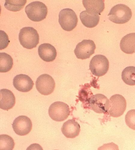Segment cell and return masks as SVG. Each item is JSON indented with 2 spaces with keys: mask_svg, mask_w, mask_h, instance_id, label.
<instances>
[{
  "mask_svg": "<svg viewBox=\"0 0 135 150\" xmlns=\"http://www.w3.org/2000/svg\"><path fill=\"white\" fill-rule=\"evenodd\" d=\"M108 16L110 21L115 23L122 24L128 22L131 19L132 12L128 6L120 4L113 6Z\"/></svg>",
  "mask_w": 135,
  "mask_h": 150,
  "instance_id": "1",
  "label": "cell"
},
{
  "mask_svg": "<svg viewBox=\"0 0 135 150\" xmlns=\"http://www.w3.org/2000/svg\"><path fill=\"white\" fill-rule=\"evenodd\" d=\"M19 40L23 47L31 49L35 47L38 44L39 35L37 31L33 27H24L20 31Z\"/></svg>",
  "mask_w": 135,
  "mask_h": 150,
  "instance_id": "2",
  "label": "cell"
},
{
  "mask_svg": "<svg viewBox=\"0 0 135 150\" xmlns=\"http://www.w3.org/2000/svg\"><path fill=\"white\" fill-rule=\"evenodd\" d=\"M25 11L28 18L34 22H39L45 19L47 14V8L40 1L32 2L26 6Z\"/></svg>",
  "mask_w": 135,
  "mask_h": 150,
  "instance_id": "3",
  "label": "cell"
},
{
  "mask_svg": "<svg viewBox=\"0 0 135 150\" xmlns=\"http://www.w3.org/2000/svg\"><path fill=\"white\" fill-rule=\"evenodd\" d=\"M59 22L64 30L70 31L76 27L78 18L74 11L69 8H66L61 10L59 12Z\"/></svg>",
  "mask_w": 135,
  "mask_h": 150,
  "instance_id": "4",
  "label": "cell"
},
{
  "mask_svg": "<svg viewBox=\"0 0 135 150\" xmlns=\"http://www.w3.org/2000/svg\"><path fill=\"white\" fill-rule=\"evenodd\" d=\"M109 62L106 57L102 55H96L91 60L90 69L94 76H102L108 71L109 68Z\"/></svg>",
  "mask_w": 135,
  "mask_h": 150,
  "instance_id": "5",
  "label": "cell"
},
{
  "mask_svg": "<svg viewBox=\"0 0 135 150\" xmlns=\"http://www.w3.org/2000/svg\"><path fill=\"white\" fill-rule=\"evenodd\" d=\"M68 105L63 102H57L52 103L48 110L49 115L53 120L62 122L66 120L70 114Z\"/></svg>",
  "mask_w": 135,
  "mask_h": 150,
  "instance_id": "6",
  "label": "cell"
},
{
  "mask_svg": "<svg viewBox=\"0 0 135 150\" xmlns=\"http://www.w3.org/2000/svg\"><path fill=\"white\" fill-rule=\"evenodd\" d=\"M110 106L108 112L110 115L114 117L122 116L124 113L127 106L126 99L119 94H115L109 99Z\"/></svg>",
  "mask_w": 135,
  "mask_h": 150,
  "instance_id": "7",
  "label": "cell"
},
{
  "mask_svg": "<svg viewBox=\"0 0 135 150\" xmlns=\"http://www.w3.org/2000/svg\"><path fill=\"white\" fill-rule=\"evenodd\" d=\"M36 89L41 94L47 96L53 93L55 88V83L53 78L47 74H43L37 79Z\"/></svg>",
  "mask_w": 135,
  "mask_h": 150,
  "instance_id": "8",
  "label": "cell"
},
{
  "mask_svg": "<svg viewBox=\"0 0 135 150\" xmlns=\"http://www.w3.org/2000/svg\"><path fill=\"white\" fill-rule=\"evenodd\" d=\"M96 45L93 41L83 40L79 43L74 50V53L78 59H84L89 58L95 53Z\"/></svg>",
  "mask_w": 135,
  "mask_h": 150,
  "instance_id": "9",
  "label": "cell"
},
{
  "mask_svg": "<svg viewBox=\"0 0 135 150\" xmlns=\"http://www.w3.org/2000/svg\"><path fill=\"white\" fill-rule=\"evenodd\" d=\"M15 133L21 136L28 134L32 129V123L30 119L25 116H20L15 119L12 125Z\"/></svg>",
  "mask_w": 135,
  "mask_h": 150,
  "instance_id": "10",
  "label": "cell"
},
{
  "mask_svg": "<svg viewBox=\"0 0 135 150\" xmlns=\"http://www.w3.org/2000/svg\"><path fill=\"white\" fill-rule=\"evenodd\" d=\"M90 104L92 109L96 113H105L109 109L110 100L104 95L98 94L91 97Z\"/></svg>",
  "mask_w": 135,
  "mask_h": 150,
  "instance_id": "11",
  "label": "cell"
},
{
  "mask_svg": "<svg viewBox=\"0 0 135 150\" xmlns=\"http://www.w3.org/2000/svg\"><path fill=\"white\" fill-rule=\"evenodd\" d=\"M13 85L15 88L22 92H28L33 88L34 83L28 75L20 74L16 76L13 80Z\"/></svg>",
  "mask_w": 135,
  "mask_h": 150,
  "instance_id": "12",
  "label": "cell"
},
{
  "mask_svg": "<svg viewBox=\"0 0 135 150\" xmlns=\"http://www.w3.org/2000/svg\"><path fill=\"white\" fill-rule=\"evenodd\" d=\"M61 131L67 138L74 139L79 135L80 132V126L79 124L74 120H69L63 124Z\"/></svg>",
  "mask_w": 135,
  "mask_h": 150,
  "instance_id": "13",
  "label": "cell"
},
{
  "mask_svg": "<svg viewBox=\"0 0 135 150\" xmlns=\"http://www.w3.org/2000/svg\"><path fill=\"white\" fill-rule=\"evenodd\" d=\"M38 52L40 57L46 62L54 61L57 56V50L55 47L49 43H44L39 47Z\"/></svg>",
  "mask_w": 135,
  "mask_h": 150,
  "instance_id": "14",
  "label": "cell"
},
{
  "mask_svg": "<svg viewBox=\"0 0 135 150\" xmlns=\"http://www.w3.org/2000/svg\"><path fill=\"white\" fill-rule=\"evenodd\" d=\"M0 108L8 111L15 106L16 102L15 97L13 93L8 89H2L0 91Z\"/></svg>",
  "mask_w": 135,
  "mask_h": 150,
  "instance_id": "15",
  "label": "cell"
},
{
  "mask_svg": "<svg viewBox=\"0 0 135 150\" xmlns=\"http://www.w3.org/2000/svg\"><path fill=\"white\" fill-rule=\"evenodd\" d=\"M120 46L122 51L127 54L135 52V33H131L122 38Z\"/></svg>",
  "mask_w": 135,
  "mask_h": 150,
  "instance_id": "16",
  "label": "cell"
},
{
  "mask_svg": "<svg viewBox=\"0 0 135 150\" xmlns=\"http://www.w3.org/2000/svg\"><path fill=\"white\" fill-rule=\"evenodd\" d=\"M82 2L86 10L91 14L100 15L105 8L103 0H84Z\"/></svg>",
  "mask_w": 135,
  "mask_h": 150,
  "instance_id": "17",
  "label": "cell"
},
{
  "mask_svg": "<svg viewBox=\"0 0 135 150\" xmlns=\"http://www.w3.org/2000/svg\"><path fill=\"white\" fill-rule=\"evenodd\" d=\"M80 18L84 25L89 28L96 27L99 24L100 18L99 15L90 13L86 10L81 12Z\"/></svg>",
  "mask_w": 135,
  "mask_h": 150,
  "instance_id": "18",
  "label": "cell"
},
{
  "mask_svg": "<svg viewBox=\"0 0 135 150\" xmlns=\"http://www.w3.org/2000/svg\"><path fill=\"white\" fill-rule=\"evenodd\" d=\"M0 72L6 73L10 71L13 65V59L8 54L4 52L0 53Z\"/></svg>",
  "mask_w": 135,
  "mask_h": 150,
  "instance_id": "19",
  "label": "cell"
},
{
  "mask_svg": "<svg viewBox=\"0 0 135 150\" xmlns=\"http://www.w3.org/2000/svg\"><path fill=\"white\" fill-rule=\"evenodd\" d=\"M122 78L127 84L135 85V67L133 66L127 67L122 73Z\"/></svg>",
  "mask_w": 135,
  "mask_h": 150,
  "instance_id": "20",
  "label": "cell"
},
{
  "mask_svg": "<svg viewBox=\"0 0 135 150\" xmlns=\"http://www.w3.org/2000/svg\"><path fill=\"white\" fill-rule=\"evenodd\" d=\"M26 0L11 1L6 0L4 6L8 10L16 12L19 11L22 9L27 3Z\"/></svg>",
  "mask_w": 135,
  "mask_h": 150,
  "instance_id": "21",
  "label": "cell"
},
{
  "mask_svg": "<svg viewBox=\"0 0 135 150\" xmlns=\"http://www.w3.org/2000/svg\"><path fill=\"white\" fill-rule=\"evenodd\" d=\"M1 139V150H12L15 145L13 139L7 134H2L0 136Z\"/></svg>",
  "mask_w": 135,
  "mask_h": 150,
  "instance_id": "22",
  "label": "cell"
},
{
  "mask_svg": "<svg viewBox=\"0 0 135 150\" xmlns=\"http://www.w3.org/2000/svg\"><path fill=\"white\" fill-rule=\"evenodd\" d=\"M125 122L129 128L135 130V110H131L127 112Z\"/></svg>",
  "mask_w": 135,
  "mask_h": 150,
  "instance_id": "23",
  "label": "cell"
},
{
  "mask_svg": "<svg viewBox=\"0 0 135 150\" xmlns=\"http://www.w3.org/2000/svg\"><path fill=\"white\" fill-rule=\"evenodd\" d=\"M1 33V47L0 50H2L6 48L8 45L10 41L6 33L2 30L0 31Z\"/></svg>",
  "mask_w": 135,
  "mask_h": 150,
  "instance_id": "24",
  "label": "cell"
}]
</instances>
